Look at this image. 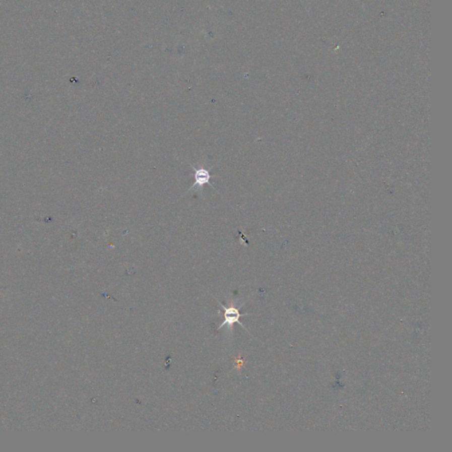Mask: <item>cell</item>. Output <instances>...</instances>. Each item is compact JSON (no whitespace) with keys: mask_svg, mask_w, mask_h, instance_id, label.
I'll list each match as a JSON object with an SVG mask.
<instances>
[{"mask_svg":"<svg viewBox=\"0 0 452 452\" xmlns=\"http://www.w3.org/2000/svg\"><path fill=\"white\" fill-rule=\"evenodd\" d=\"M191 167H192V170L195 171L193 174H192L193 178H195V183H193L192 186L187 190L188 192L191 189L203 188V186L206 185V184H209L211 187H213V185L210 184V178L214 177V176L213 175L210 174V170H207V169L203 167L199 168V169L195 167V166H191Z\"/></svg>","mask_w":452,"mask_h":452,"instance_id":"1","label":"cell"},{"mask_svg":"<svg viewBox=\"0 0 452 452\" xmlns=\"http://www.w3.org/2000/svg\"><path fill=\"white\" fill-rule=\"evenodd\" d=\"M220 306L224 309V321L222 322L219 329L224 327L226 324H228L229 328H231V330H232V327H233V324H236V322L240 324L243 327L242 324L239 321V318L241 316V314L239 313V308H236V307H233V306L226 308L222 304H220Z\"/></svg>","mask_w":452,"mask_h":452,"instance_id":"2","label":"cell"}]
</instances>
